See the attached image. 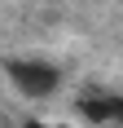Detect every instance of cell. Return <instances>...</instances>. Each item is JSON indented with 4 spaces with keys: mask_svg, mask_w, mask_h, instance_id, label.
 Listing matches in <instances>:
<instances>
[{
    "mask_svg": "<svg viewBox=\"0 0 123 128\" xmlns=\"http://www.w3.org/2000/svg\"><path fill=\"white\" fill-rule=\"evenodd\" d=\"M13 80V88L22 93V97H49V93H57L62 84V71L53 62H31V58H18V62L4 66Z\"/></svg>",
    "mask_w": 123,
    "mask_h": 128,
    "instance_id": "1",
    "label": "cell"
},
{
    "mask_svg": "<svg viewBox=\"0 0 123 128\" xmlns=\"http://www.w3.org/2000/svg\"><path fill=\"white\" fill-rule=\"evenodd\" d=\"M79 110L88 115V124H119L123 119L119 97H79Z\"/></svg>",
    "mask_w": 123,
    "mask_h": 128,
    "instance_id": "2",
    "label": "cell"
},
{
    "mask_svg": "<svg viewBox=\"0 0 123 128\" xmlns=\"http://www.w3.org/2000/svg\"><path fill=\"white\" fill-rule=\"evenodd\" d=\"M26 128H57V124H44V119H31Z\"/></svg>",
    "mask_w": 123,
    "mask_h": 128,
    "instance_id": "3",
    "label": "cell"
}]
</instances>
